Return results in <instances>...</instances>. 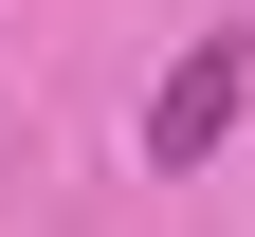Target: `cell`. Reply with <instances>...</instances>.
<instances>
[{
  "instance_id": "cell-1",
  "label": "cell",
  "mask_w": 255,
  "mask_h": 237,
  "mask_svg": "<svg viewBox=\"0 0 255 237\" xmlns=\"http://www.w3.org/2000/svg\"><path fill=\"white\" fill-rule=\"evenodd\" d=\"M237 110H255V37H237V18H219V37L182 55L164 91H146V164H201V146H219V128H237Z\"/></svg>"
}]
</instances>
